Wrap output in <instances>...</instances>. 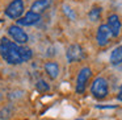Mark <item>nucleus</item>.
<instances>
[{
  "mask_svg": "<svg viewBox=\"0 0 122 120\" xmlns=\"http://www.w3.org/2000/svg\"><path fill=\"white\" fill-rule=\"evenodd\" d=\"M0 56L9 65H21L32 59L33 51L25 45H19L7 37L0 40Z\"/></svg>",
  "mask_w": 122,
  "mask_h": 120,
  "instance_id": "obj_1",
  "label": "nucleus"
},
{
  "mask_svg": "<svg viewBox=\"0 0 122 120\" xmlns=\"http://www.w3.org/2000/svg\"><path fill=\"white\" fill-rule=\"evenodd\" d=\"M91 92L96 99L101 100L104 99L109 92V86H108V80L104 77H97L91 85Z\"/></svg>",
  "mask_w": 122,
  "mask_h": 120,
  "instance_id": "obj_2",
  "label": "nucleus"
},
{
  "mask_svg": "<svg viewBox=\"0 0 122 120\" xmlns=\"http://www.w3.org/2000/svg\"><path fill=\"white\" fill-rule=\"evenodd\" d=\"M24 9H25V6H24L22 0H12L11 3L7 6L4 13H5L7 17H9L12 20H16V19L19 20V19H21L22 13H24Z\"/></svg>",
  "mask_w": 122,
  "mask_h": 120,
  "instance_id": "obj_3",
  "label": "nucleus"
},
{
  "mask_svg": "<svg viewBox=\"0 0 122 120\" xmlns=\"http://www.w3.org/2000/svg\"><path fill=\"white\" fill-rule=\"evenodd\" d=\"M8 34L11 36L12 40L16 44H19V45H25V44L29 41V37H28L26 32H25L21 27H19L17 24L9 25L8 27Z\"/></svg>",
  "mask_w": 122,
  "mask_h": 120,
  "instance_id": "obj_4",
  "label": "nucleus"
},
{
  "mask_svg": "<svg viewBox=\"0 0 122 120\" xmlns=\"http://www.w3.org/2000/svg\"><path fill=\"white\" fill-rule=\"evenodd\" d=\"M91 74H92V71H91V69L87 66L83 67L79 71L77 78H76V88H75L77 94H83L85 91V87H87V83L91 78Z\"/></svg>",
  "mask_w": 122,
  "mask_h": 120,
  "instance_id": "obj_5",
  "label": "nucleus"
},
{
  "mask_svg": "<svg viewBox=\"0 0 122 120\" xmlns=\"http://www.w3.org/2000/svg\"><path fill=\"white\" fill-rule=\"evenodd\" d=\"M113 37L112 36L110 29L108 28V25H100L97 29V33H96V41L100 46H106L110 41V38Z\"/></svg>",
  "mask_w": 122,
  "mask_h": 120,
  "instance_id": "obj_6",
  "label": "nucleus"
},
{
  "mask_svg": "<svg viewBox=\"0 0 122 120\" xmlns=\"http://www.w3.org/2000/svg\"><path fill=\"white\" fill-rule=\"evenodd\" d=\"M66 58L70 63L72 62H77L83 58V49L81 46H79L77 44H72L67 48V51H66Z\"/></svg>",
  "mask_w": 122,
  "mask_h": 120,
  "instance_id": "obj_7",
  "label": "nucleus"
},
{
  "mask_svg": "<svg viewBox=\"0 0 122 120\" xmlns=\"http://www.w3.org/2000/svg\"><path fill=\"white\" fill-rule=\"evenodd\" d=\"M41 20V15L38 13H34V12L29 11L25 13L24 17L17 20V25H22V27H32V25H36L38 21Z\"/></svg>",
  "mask_w": 122,
  "mask_h": 120,
  "instance_id": "obj_8",
  "label": "nucleus"
},
{
  "mask_svg": "<svg viewBox=\"0 0 122 120\" xmlns=\"http://www.w3.org/2000/svg\"><path fill=\"white\" fill-rule=\"evenodd\" d=\"M108 28L110 29L112 32V36L113 37H118L119 32H121V20H119V17L117 16V15H110V16L108 17Z\"/></svg>",
  "mask_w": 122,
  "mask_h": 120,
  "instance_id": "obj_9",
  "label": "nucleus"
},
{
  "mask_svg": "<svg viewBox=\"0 0 122 120\" xmlns=\"http://www.w3.org/2000/svg\"><path fill=\"white\" fill-rule=\"evenodd\" d=\"M51 3H53V0H36L34 3L32 4V7H30V11L34 12V13L41 15L42 12H45L50 7Z\"/></svg>",
  "mask_w": 122,
  "mask_h": 120,
  "instance_id": "obj_10",
  "label": "nucleus"
},
{
  "mask_svg": "<svg viewBox=\"0 0 122 120\" xmlns=\"http://www.w3.org/2000/svg\"><path fill=\"white\" fill-rule=\"evenodd\" d=\"M45 71L51 79H55L59 75V65L56 62H47L45 65Z\"/></svg>",
  "mask_w": 122,
  "mask_h": 120,
  "instance_id": "obj_11",
  "label": "nucleus"
},
{
  "mask_svg": "<svg viewBox=\"0 0 122 120\" xmlns=\"http://www.w3.org/2000/svg\"><path fill=\"white\" fill-rule=\"evenodd\" d=\"M110 63L114 65V66L122 63V45H119L116 49H113V51L110 54Z\"/></svg>",
  "mask_w": 122,
  "mask_h": 120,
  "instance_id": "obj_12",
  "label": "nucleus"
},
{
  "mask_svg": "<svg viewBox=\"0 0 122 120\" xmlns=\"http://www.w3.org/2000/svg\"><path fill=\"white\" fill-rule=\"evenodd\" d=\"M101 12H102V8H100V7H93L89 11L88 16H89V19L92 20V21H98V20H100V16H101Z\"/></svg>",
  "mask_w": 122,
  "mask_h": 120,
  "instance_id": "obj_13",
  "label": "nucleus"
},
{
  "mask_svg": "<svg viewBox=\"0 0 122 120\" xmlns=\"http://www.w3.org/2000/svg\"><path fill=\"white\" fill-rule=\"evenodd\" d=\"M36 88H37V90L40 91V92H46V91L50 90V86H49L47 83L45 82V80L40 79L37 83H36Z\"/></svg>",
  "mask_w": 122,
  "mask_h": 120,
  "instance_id": "obj_14",
  "label": "nucleus"
},
{
  "mask_svg": "<svg viewBox=\"0 0 122 120\" xmlns=\"http://www.w3.org/2000/svg\"><path fill=\"white\" fill-rule=\"evenodd\" d=\"M117 99L119 102H122V86L119 87V91H118V95H117Z\"/></svg>",
  "mask_w": 122,
  "mask_h": 120,
  "instance_id": "obj_15",
  "label": "nucleus"
},
{
  "mask_svg": "<svg viewBox=\"0 0 122 120\" xmlns=\"http://www.w3.org/2000/svg\"><path fill=\"white\" fill-rule=\"evenodd\" d=\"M80 120H81V119H80Z\"/></svg>",
  "mask_w": 122,
  "mask_h": 120,
  "instance_id": "obj_16",
  "label": "nucleus"
}]
</instances>
